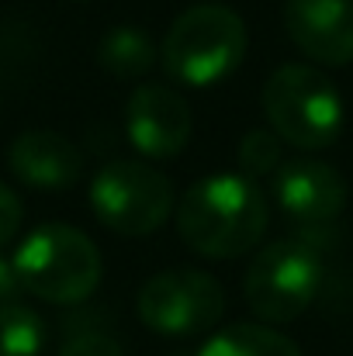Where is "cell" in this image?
Returning a JSON list of instances; mask_svg holds the SVG:
<instances>
[{
  "label": "cell",
  "mask_w": 353,
  "mask_h": 356,
  "mask_svg": "<svg viewBox=\"0 0 353 356\" xmlns=\"http://www.w3.org/2000/svg\"><path fill=\"white\" fill-rule=\"evenodd\" d=\"M177 236L205 259H239L267 232V197L242 173H212L173 208Z\"/></svg>",
  "instance_id": "cell-1"
},
{
  "label": "cell",
  "mask_w": 353,
  "mask_h": 356,
  "mask_svg": "<svg viewBox=\"0 0 353 356\" xmlns=\"http://www.w3.org/2000/svg\"><path fill=\"white\" fill-rule=\"evenodd\" d=\"M21 291L49 305H80L87 301L104 273V259L94 238L73 225L45 222L21 238L10 256Z\"/></svg>",
  "instance_id": "cell-2"
},
{
  "label": "cell",
  "mask_w": 353,
  "mask_h": 356,
  "mask_svg": "<svg viewBox=\"0 0 353 356\" xmlns=\"http://www.w3.org/2000/svg\"><path fill=\"white\" fill-rule=\"evenodd\" d=\"M246 56V21L226 3H194L170 24L159 63L180 87H215Z\"/></svg>",
  "instance_id": "cell-3"
},
{
  "label": "cell",
  "mask_w": 353,
  "mask_h": 356,
  "mask_svg": "<svg viewBox=\"0 0 353 356\" xmlns=\"http://www.w3.org/2000/svg\"><path fill=\"white\" fill-rule=\"evenodd\" d=\"M263 115L270 131L295 149H329L343 131V97L336 83L305 63H288L263 83Z\"/></svg>",
  "instance_id": "cell-4"
},
{
  "label": "cell",
  "mask_w": 353,
  "mask_h": 356,
  "mask_svg": "<svg viewBox=\"0 0 353 356\" xmlns=\"http://www.w3.org/2000/svg\"><path fill=\"white\" fill-rule=\"evenodd\" d=\"M322 284L326 266L319 245L305 238H277L249 259L242 298L263 325H288L319 301Z\"/></svg>",
  "instance_id": "cell-5"
},
{
  "label": "cell",
  "mask_w": 353,
  "mask_h": 356,
  "mask_svg": "<svg viewBox=\"0 0 353 356\" xmlns=\"http://www.w3.org/2000/svg\"><path fill=\"white\" fill-rule=\"evenodd\" d=\"M91 208L118 236H152L177 208L173 184L139 159H115L91 180Z\"/></svg>",
  "instance_id": "cell-6"
},
{
  "label": "cell",
  "mask_w": 353,
  "mask_h": 356,
  "mask_svg": "<svg viewBox=\"0 0 353 356\" xmlns=\"http://www.w3.org/2000/svg\"><path fill=\"white\" fill-rule=\"evenodd\" d=\"M135 312L149 332L187 339L215 329L226 312V291L205 270H163L139 287Z\"/></svg>",
  "instance_id": "cell-7"
},
{
  "label": "cell",
  "mask_w": 353,
  "mask_h": 356,
  "mask_svg": "<svg viewBox=\"0 0 353 356\" xmlns=\"http://www.w3.org/2000/svg\"><path fill=\"white\" fill-rule=\"evenodd\" d=\"M274 197L298 238L315 245V238L336 229L350 191L336 166L319 159H295L274 173Z\"/></svg>",
  "instance_id": "cell-8"
},
{
  "label": "cell",
  "mask_w": 353,
  "mask_h": 356,
  "mask_svg": "<svg viewBox=\"0 0 353 356\" xmlns=\"http://www.w3.org/2000/svg\"><path fill=\"white\" fill-rule=\"evenodd\" d=\"M125 128L146 159H173L191 142V108L173 87L146 83L128 97Z\"/></svg>",
  "instance_id": "cell-9"
},
{
  "label": "cell",
  "mask_w": 353,
  "mask_h": 356,
  "mask_svg": "<svg viewBox=\"0 0 353 356\" xmlns=\"http://www.w3.org/2000/svg\"><path fill=\"white\" fill-rule=\"evenodd\" d=\"M288 38L322 66L353 63V0H288Z\"/></svg>",
  "instance_id": "cell-10"
},
{
  "label": "cell",
  "mask_w": 353,
  "mask_h": 356,
  "mask_svg": "<svg viewBox=\"0 0 353 356\" xmlns=\"http://www.w3.org/2000/svg\"><path fill=\"white\" fill-rule=\"evenodd\" d=\"M7 166L28 187L63 191V187H73L80 180L84 156L66 135L49 131V128H31V131H21L10 142Z\"/></svg>",
  "instance_id": "cell-11"
},
{
  "label": "cell",
  "mask_w": 353,
  "mask_h": 356,
  "mask_svg": "<svg viewBox=\"0 0 353 356\" xmlns=\"http://www.w3.org/2000/svg\"><path fill=\"white\" fill-rule=\"evenodd\" d=\"M97 63L118 80H139L159 63V49L146 28L118 24L97 45Z\"/></svg>",
  "instance_id": "cell-12"
},
{
  "label": "cell",
  "mask_w": 353,
  "mask_h": 356,
  "mask_svg": "<svg viewBox=\"0 0 353 356\" xmlns=\"http://www.w3.org/2000/svg\"><path fill=\"white\" fill-rule=\"evenodd\" d=\"M198 356H301L298 343L263 322H239L215 332Z\"/></svg>",
  "instance_id": "cell-13"
},
{
  "label": "cell",
  "mask_w": 353,
  "mask_h": 356,
  "mask_svg": "<svg viewBox=\"0 0 353 356\" xmlns=\"http://www.w3.org/2000/svg\"><path fill=\"white\" fill-rule=\"evenodd\" d=\"M45 346V322L35 308L0 305V356H38Z\"/></svg>",
  "instance_id": "cell-14"
},
{
  "label": "cell",
  "mask_w": 353,
  "mask_h": 356,
  "mask_svg": "<svg viewBox=\"0 0 353 356\" xmlns=\"http://www.w3.org/2000/svg\"><path fill=\"white\" fill-rule=\"evenodd\" d=\"M281 138L270 128H253L239 142V173L249 180L274 177L281 170Z\"/></svg>",
  "instance_id": "cell-15"
},
{
  "label": "cell",
  "mask_w": 353,
  "mask_h": 356,
  "mask_svg": "<svg viewBox=\"0 0 353 356\" xmlns=\"http://www.w3.org/2000/svg\"><path fill=\"white\" fill-rule=\"evenodd\" d=\"M59 356H125V350L111 332L94 329V325H80L63 339Z\"/></svg>",
  "instance_id": "cell-16"
},
{
  "label": "cell",
  "mask_w": 353,
  "mask_h": 356,
  "mask_svg": "<svg viewBox=\"0 0 353 356\" xmlns=\"http://www.w3.org/2000/svg\"><path fill=\"white\" fill-rule=\"evenodd\" d=\"M21 222H24V204H21V197H17L7 184H0V249L21 232Z\"/></svg>",
  "instance_id": "cell-17"
},
{
  "label": "cell",
  "mask_w": 353,
  "mask_h": 356,
  "mask_svg": "<svg viewBox=\"0 0 353 356\" xmlns=\"http://www.w3.org/2000/svg\"><path fill=\"white\" fill-rule=\"evenodd\" d=\"M17 294H21V280L14 273V263L0 252V305H10Z\"/></svg>",
  "instance_id": "cell-18"
}]
</instances>
